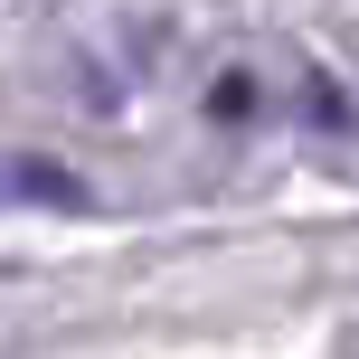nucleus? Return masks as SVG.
I'll return each mask as SVG.
<instances>
[{"mask_svg":"<svg viewBox=\"0 0 359 359\" xmlns=\"http://www.w3.org/2000/svg\"><path fill=\"white\" fill-rule=\"evenodd\" d=\"M0 189H10V198H57V208H86V189H76L67 170H0Z\"/></svg>","mask_w":359,"mask_h":359,"instance_id":"obj_1","label":"nucleus"}]
</instances>
